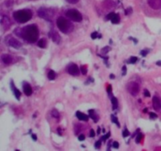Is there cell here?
Returning <instances> with one entry per match:
<instances>
[{
	"mask_svg": "<svg viewBox=\"0 0 161 151\" xmlns=\"http://www.w3.org/2000/svg\"><path fill=\"white\" fill-rule=\"evenodd\" d=\"M39 32L36 25H29L22 28V38L28 42H36L38 40Z\"/></svg>",
	"mask_w": 161,
	"mask_h": 151,
	"instance_id": "cell-1",
	"label": "cell"
},
{
	"mask_svg": "<svg viewBox=\"0 0 161 151\" xmlns=\"http://www.w3.org/2000/svg\"><path fill=\"white\" fill-rule=\"evenodd\" d=\"M13 17L16 21L18 23L24 24L28 22L32 17V11L28 9H20L15 11L13 14Z\"/></svg>",
	"mask_w": 161,
	"mask_h": 151,
	"instance_id": "cell-2",
	"label": "cell"
},
{
	"mask_svg": "<svg viewBox=\"0 0 161 151\" xmlns=\"http://www.w3.org/2000/svg\"><path fill=\"white\" fill-rule=\"evenodd\" d=\"M57 26L61 31L64 34L71 33L74 29V25L71 21L64 17H59L57 19Z\"/></svg>",
	"mask_w": 161,
	"mask_h": 151,
	"instance_id": "cell-3",
	"label": "cell"
},
{
	"mask_svg": "<svg viewBox=\"0 0 161 151\" xmlns=\"http://www.w3.org/2000/svg\"><path fill=\"white\" fill-rule=\"evenodd\" d=\"M38 15L39 17L43 18L47 20H52L54 16V11L52 9L42 7L38 10Z\"/></svg>",
	"mask_w": 161,
	"mask_h": 151,
	"instance_id": "cell-4",
	"label": "cell"
},
{
	"mask_svg": "<svg viewBox=\"0 0 161 151\" xmlns=\"http://www.w3.org/2000/svg\"><path fill=\"white\" fill-rule=\"evenodd\" d=\"M65 15L68 19L76 21V22H80L83 20V17L80 12L79 10L75 9H71L67 10Z\"/></svg>",
	"mask_w": 161,
	"mask_h": 151,
	"instance_id": "cell-5",
	"label": "cell"
},
{
	"mask_svg": "<svg viewBox=\"0 0 161 151\" xmlns=\"http://www.w3.org/2000/svg\"><path fill=\"white\" fill-rule=\"evenodd\" d=\"M126 88L129 93L133 96H136L140 91V86L136 82H130L127 84Z\"/></svg>",
	"mask_w": 161,
	"mask_h": 151,
	"instance_id": "cell-6",
	"label": "cell"
},
{
	"mask_svg": "<svg viewBox=\"0 0 161 151\" xmlns=\"http://www.w3.org/2000/svg\"><path fill=\"white\" fill-rule=\"evenodd\" d=\"M6 42L9 46L12 47L15 49H19V48H20L21 47H22V44H21L20 41H18L17 39H15L14 37H11L10 36H7V38L6 39Z\"/></svg>",
	"mask_w": 161,
	"mask_h": 151,
	"instance_id": "cell-7",
	"label": "cell"
},
{
	"mask_svg": "<svg viewBox=\"0 0 161 151\" xmlns=\"http://www.w3.org/2000/svg\"><path fill=\"white\" fill-rule=\"evenodd\" d=\"M67 72L72 76H78L79 73V67L77 66V64L72 63L68 66Z\"/></svg>",
	"mask_w": 161,
	"mask_h": 151,
	"instance_id": "cell-8",
	"label": "cell"
},
{
	"mask_svg": "<svg viewBox=\"0 0 161 151\" xmlns=\"http://www.w3.org/2000/svg\"><path fill=\"white\" fill-rule=\"evenodd\" d=\"M1 25L4 30H8L11 26V20L10 19L5 15H2L1 17Z\"/></svg>",
	"mask_w": 161,
	"mask_h": 151,
	"instance_id": "cell-9",
	"label": "cell"
},
{
	"mask_svg": "<svg viewBox=\"0 0 161 151\" xmlns=\"http://www.w3.org/2000/svg\"><path fill=\"white\" fill-rule=\"evenodd\" d=\"M49 37L51 38V39L55 42V44H60V42H61V36L60 35L58 34V32H57L55 30H50V32H49V34H48Z\"/></svg>",
	"mask_w": 161,
	"mask_h": 151,
	"instance_id": "cell-10",
	"label": "cell"
},
{
	"mask_svg": "<svg viewBox=\"0 0 161 151\" xmlns=\"http://www.w3.org/2000/svg\"><path fill=\"white\" fill-rule=\"evenodd\" d=\"M148 4L153 9H161V0H148Z\"/></svg>",
	"mask_w": 161,
	"mask_h": 151,
	"instance_id": "cell-11",
	"label": "cell"
},
{
	"mask_svg": "<svg viewBox=\"0 0 161 151\" xmlns=\"http://www.w3.org/2000/svg\"><path fill=\"white\" fill-rule=\"evenodd\" d=\"M153 109L156 111H159L161 110V102H160V99L156 96H154L153 98Z\"/></svg>",
	"mask_w": 161,
	"mask_h": 151,
	"instance_id": "cell-12",
	"label": "cell"
},
{
	"mask_svg": "<svg viewBox=\"0 0 161 151\" xmlns=\"http://www.w3.org/2000/svg\"><path fill=\"white\" fill-rule=\"evenodd\" d=\"M1 60L5 64L8 66V64H10L13 62V57L9 55H7V53H4L1 57Z\"/></svg>",
	"mask_w": 161,
	"mask_h": 151,
	"instance_id": "cell-13",
	"label": "cell"
},
{
	"mask_svg": "<svg viewBox=\"0 0 161 151\" xmlns=\"http://www.w3.org/2000/svg\"><path fill=\"white\" fill-rule=\"evenodd\" d=\"M23 91H24V93L27 95V96H30L31 94H32V88H31V86L27 83V82H25L24 84H23Z\"/></svg>",
	"mask_w": 161,
	"mask_h": 151,
	"instance_id": "cell-14",
	"label": "cell"
},
{
	"mask_svg": "<svg viewBox=\"0 0 161 151\" xmlns=\"http://www.w3.org/2000/svg\"><path fill=\"white\" fill-rule=\"evenodd\" d=\"M76 115V117L79 121H87L89 120V117H90L89 116L86 115L85 113H83L79 111H77Z\"/></svg>",
	"mask_w": 161,
	"mask_h": 151,
	"instance_id": "cell-15",
	"label": "cell"
},
{
	"mask_svg": "<svg viewBox=\"0 0 161 151\" xmlns=\"http://www.w3.org/2000/svg\"><path fill=\"white\" fill-rule=\"evenodd\" d=\"M89 116L91 118V119L95 122V123H97L98 121V119H99V116H98V115L96 113V112L94 111V110H89Z\"/></svg>",
	"mask_w": 161,
	"mask_h": 151,
	"instance_id": "cell-16",
	"label": "cell"
},
{
	"mask_svg": "<svg viewBox=\"0 0 161 151\" xmlns=\"http://www.w3.org/2000/svg\"><path fill=\"white\" fill-rule=\"evenodd\" d=\"M11 88H12V91H13V92H14V96H15V98L17 99V100H19L20 99V91L15 87V85H14V83H11Z\"/></svg>",
	"mask_w": 161,
	"mask_h": 151,
	"instance_id": "cell-17",
	"label": "cell"
},
{
	"mask_svg": "<svg viewBox=\"0 0 161 151\" xmlns=\"http://www.w3.org/2000/svg\"><path fill=\"white\" fill-rule=\"evenodd\" d=\"M37 45L40 48H46L47 47V41L44 39H41L38 41Z\"/></svg>",
	"mask_w": 161,
	"mask_h": 151,
	"instance_id": "cell-18",
	"label": "cell"
},
{
	"mask_svg": "<svg viewBox=\"0 0 161 151\" xmlns=\"http://www.w3.org/2000/svg\"><path fill=\"white\" fill-rule=\"evenodd\" d=\"M47 77H48V79L50 80H55L56 77H57V74L56 72L53 71V70H50L49 72H48V75H47Z\"/></svg>",
	"mask_w": 161,
	"mask_h": 151,
	"instance_id": "cell-19",
	"label": "cell"
},
{
	"mask_svg": "<svg viewBox=\"0 0 161 151\" xmlns=\"http://www.w3.org/2000/svg\"><path fill=\"white\" fill-rule=\"evenodd\" d=\"M112 110H116L118 108V100L116 97L112 98Z\"/></svg>",
	"mask_w": 161,
	"mask_h": 151,
	"instance_id": "cell-20",
	"label": "cell"
},
{
	"mask_svg": "<svg viewBox=\"0 0 161 151\" xmlns=\"http://www.w3.org/2000/svg\"><path fill=\"white\" fill-rule=\"evenodd\" d=\"M14 34L20 37V38H22V28H17L15 30H14Z\"/></svg>",
	"mask_w": 161,
	"mask_h": 151,
	"instance_id": "cell-21",
	"label": "cell"
},
{
	"mask_svg": "<svg viewBox=\"0 0 161 151\" xmlns=\"http://www.w3.org/2000/svg\"><path fill=\"white\" fill-rule=\"evenodd\" d=\"M111 21H112V24H118L120 22V17L119 15H118L117 14H116L114 15V17L111 19Z\"/></svg>",
	"mask_w": 161,
	"mask_h": 151,
	"instance_id": "cell-22",
	"label": "cell"
},
{
	"mask_svg": "<svg viewBox=\"0 0 161 151\" xmlns=\"http://www.w3.org/2000/svg\"><path fill=\"white\" fill-rule=\"evenodd\" d=\"M111 118H112V123H114V124H116L118 127H120V122H119V121H118V118L116 117V116H115L114 115H112L111 116Z\"/></svg>",
	"mask_w": 161,
	"mask_h": 151,
	"instance_id": "cell-23",
	"label": "cell"
},
{
	"mask_svg": "<svg viewBox=\"0 0 161 151\" xmlns=\"http://www.w3.org/2000/svg\"><path fill=\"white\" fill-rule=\"evenodd\" d=\"M143 138V135L142 133H138V135H137L136 138H135V142L136 143H140L141 141H142V139Z\"/></svg>",
	"mask_w": 161,
	"mask_h": 151,
	"instance_id": "cell-24",
	"label": "cell"
},
{
	"mask_svg": "<svg viewBox=\"0 0 161 151\" xmlns=\"http://www.w3.org/2000/svg\"><path fill=\"white\" fill-rule=\"evenodd\" d=\"M51 115H52L53 117H54V118H56V119H59V113H58L57 110H53L52 112H51Z\"/></svg>",
	"mask_w": 161,
	"mask_h": 151,
	"instance_id": "cell-25",
	"label": "cell"
},
{
	"mask_svg": "<svg viewBox=\"0 0 161 151\" xmlns=\"http://www.w3.org/2000/svg\"><path fill=\"white\" fill-rule=\"evenodd\" d=\"M80 69H81L82 74H83V75H86V74H87V67H86V66H82L81 68H80Z\"/></svg>",
	"mask_w": 161,
	"mask_h": 151,
	"instance_id": "cell-26",
	"label": "cell"
},
{
	"mask_svg": "<svg viewBox=\"0 0 161 151\" xmlns=\"http://www.w3.org/2000/svg\"><path fill=\"white\" fill-rule=\"evenodd\" d=\"M110 50H111V48H110L109 47H104V48L101 50V53H104V55H105V53H108Z\"/></svg>",
	"mask_w": 161,
	"mask_h": 151,
	"instance_id": "cell-27",
	"label": "cell"
},
{
	"mask_svg": "<svg viewBox=\"0 0 161 151\" xmlns=\"http://www.w3.org/2000/svg\"><path fill=\"white\" fill-rule=\"evenodd\" d=\"M137 61V58L133 56V57H131L130 58V60H129V62H130V64H134V63H136Z\"/></svg>",
	"mask_w": 161,
	"mask_h": 151,
	"instance_id": "cell-28",
	"label": "cell"
},
{
	"mask_svg": "<svg viewBox=\"0 0 161 151\" xmlns=\"http://www.w3.org/2000/svg\"><path fill=\"white\" fill-rule=\"evenodd\" d=\"M129 135H130V132H129V131L127 130L126 128H125L124 130H123V136L124 138H126V137H127Z\"/></svg>",
	"mask_w": 161,
	"mask_h": 151,
	"instance_id": "cell-29",
	"label": "cell"
},
{
	"mask_svg": "<svg viewBox=\"0 0 161 151\" xmlns=\"http://www.w3.org/2000/svg\"><path fill=\"white\" fill-rule=\"evenodd\" d=\"M116 14V13H114V12H112V13H109L108 15L106 16V19L107 20H111V19L114 17V15Z\"/></svg>",
	"mask_w": 161,
	"mask_h": 151,
	"instance_id": "cell-30",
	"label": "cell"
},
{
	"mask_svg": "<svg viewBox=\"0 0 161 151\" xmlns=\"http://www.w3.org/2000/svg\"><path fill=\"white\" fill-rule=\"evenodd\" d=\"M101 140H98V141H97V142L95 143L94 147H95L96 149H99V148L101 147Z\"/></svg>",
	"mask_w": 161,
	"mask_h": 151,
	"instance_id": "cell-31",
	"label": "cell"
},
{
	"mask_svg": "<svg viewBox=\"0 0 161 151\" xmlns=\"http://www.w3.org/2000/svg\"><path fill=\"white\" fill-rule=\"evenodd\" d=\"M148 52H149V50H142L141 51V55L142 56H143V57H145L147 55H148Z\"/></svg>",
	"mask_w": 161,
	"mask_h": 151,
	"instance_id": "cell-32",
	"label": "cell"
},
{
	"mask_svg": "<svg viewBox=\"0 0 161 151\" xmlns=\"http://www.w3.org/2000/svg\"><path fill=\"white\" fill-rule=\"evenodd\" d=\"M98 37V31H94L93 33H91V38L93 39H95L96 38Z\"/></svg>",
	"mask_w": 161,
	"mask_h": 151,
	"instance_id": "cell-33",
	"label": "cell"
},
{
	"mask_svg": "<svg viewBox=\"0 0 161 151\" xmlns=\"http://www.w3.org/2000/svg\"><path fill=\"white\" fill-rule=\"evenodd\" d=\"M112 146L114 148V149H118V148H119V146H120V144H119V143H118V142H113L112 143Z\"/></svg>",
	"mask_w": 161,
	"mask_h": 151,
	"instance_id": "cell-34",
	"label": "cell"
},
{
	"mask_svg": "<svg viewBox=\"0 0 161 151\" xmlns=\"http://www.w3.org/2000/svg\"><path fill=\"white\" fill-rule=\"evenodd\" d=\"M149 116L151 119H156V118H157V115L155 113H149Z\"/></svg>",
	"mask_w": 161,
	"mask_h": 151,
	"instance_id": "cell-35",
	"label": "cell"
},
{
	"mask_svg": "<svg viewBox=\"0 0 161 151\" xmlns=\"http://www.w3.org/2000/svg\"><path fill=\"white\" fill-rule=\"evenodd\" d=\"M132 13V9L131 7H129L128 9H126L125 10V15H128V14H130Z\"/></svg>",
	"mask_w": 161,
	"mask_h": 151,
	"instance_id": "cell-36",
	"label": "cell"
},
{
	"mask_svg": "<svg viewBox=\"0 0 161 151\" xmlns=\"http://www.w3.org/2000/svg\"><path fill=\"white\" fill-rule=\"evenodd\" d=\"M66 1L71 4H76L79 2V0H66Z\"/></svg>",
	"mask_w": 161,
	"mask_h": 151,
	"instance_id": "cell-37",
	"label": "cell"
},
{
	"mask_svg": "<svg viewBox=\"0 0 161 151\" xmlns=\"http://www.w3.org/2000/svg\"><path fill=\"white\" fill-rule=\"evenodd\" d=\"M144 96H145V97H150V93H149V91L147 89H145L144 90Z\"/></svg>",
	"mask_w": 161,
	"mask_h": 151,
	"instance_id": "cell-38",
	"label": "cell"
},
{
	"mask_svg": "<svg viewBox=\"0 0 161 151\" xmlns=\"http://www.w3.org/2000/svg\"><path fill=\"white\" fill-rule=\"evenodd\" d=\"M109 137H110V133L109 132L107 135H105V136H103V137H102V140H103V141H105V140H106V139H108Z\"/></svg>",
	"mask_w": 161,
	"mask_h": 151,
	"instance_id": "cell-39",
	"label": "cell"
},
{
	"mask_svg": "<svg viewBox=\"0 0 161 151\" xmlns=\"http://www.w3.org/2000/svg\"><path fill=\"white\" fill-rule=\"evenodd\" d=\"M95 132H94V130H93V129H91L90 130V137H91V138H94V136H95V133H94Z\"/></svg>",
	"mask_w": 161,
	"mask_h": 151,
	"instance_id": "cell-40",
	"label": "cell"
},
{
	"mask_svg": "<svg viewBox=\"0 0 161 151\" xmlns=\"http://www.w3.org/2000/svg\"><path fill=\"white\" fill-rule=\"evenodd\" d=\"M85 139V135H80L79 136V141H83V140Z\"/></svg>",
	"mask_w": 161,
	"mask_h": 151,
	"instance_id": "cell-41",
	"label": "cell"
},
{
	"mask_svg": "<svg viewBox=\"0 0 161 151\" xmlns=\"http://www.w3.org/2000/svg\"><path fill=\"white\" fill-rule=\"evenodd\" d=\"M107 91L109 92V94H111V91H112V86L111 85L108 86V88H107Z\"/></svg>",
	"mask_w": 161,
	"mask_h": 151,
	"instance_id": "cell-42",
	"label": "cell"
},
{
	"mask_svg": "<svg viewBox=\"0 0 161 151\" xmlns=\"http://www.w3.org/2000/svg\"><path fill=\"white\" fill-rule=\"evenodd\" d=\"M122 70H123V76H125L126 73V66H123Z\"/></svg>",
	"mask_w": 161,
	"mask_h": 151,
	"instance_id": "cell-43",
	"label": "cell"
},
{
	"mask_svg": "<svg viewBox=\"0 0 161 151\" xmlns=\"http://www.w3.org/2000/svg\"><path fill=\"white\" fill-rule=\"evenodd\" d=\"M31 138H33V140H35V141L37 139V136H36V135H35V134H32V135H31Z\"/></svg>",
	"mask_w": 161,
	"mask_h": 151,
	"instance_id": "cell-44",
	"label": "cell"
},
{
	"mask_svg": "<svg viewBox=\"0 0 161 151\" xmlns=\"http://www.w3.org/2000/svg\"><path fill=\"white\" fill-rule=\"evenodd\" d=\"M156 66H161V61H156Z\"/></svg>",
	"mask_w": 161,
	"mask_h": 151,
	"instance_id": "cell-45",
	"label": "cell"
},
{
	"mask_svg": "<svg viewBox=\"0 0 161 151\" xmlns=\"http://www.w3.org/2000/svg\"><path fill=\"white\" fill-rule=\"evenodd\" d=\"M109 77H110V79H112H112H115V76H114L113 74H111Z\"/></svg>",
	"mask_w": 161,
	"mask_h": 151,
	"instance_id": "cell-46",
	"label": "cell"
},
{
	"mask_svg": "<svg viewBox=\"0 0 161 151\" xmlns=\"http://www.w3.org/2000/svg\"><path fill=\"white\" fill-rule=\"evenodd\" d=\"M101 133V128H100V127H98V135H99Z\"/></svg>",
	"mask_w": 161,
	"mask_h": 151,
	"instance_id": "cell-47",
	"label": "cell"
},
{
	"mask_svg": "<svg viewBox=\"0 0 161 151\" xmlns=\"http://www.w3.org/2000/svg\"><path fill=\"white\" fill-rule=\"evenodd\" d=\"M143 112H144V113H146V112H147V109H145V110H143Z\"/></svg>",
	"mask_w": 161,
	"mask_h": 151,
	"instance_id": "cell-48",
	"label": "cell"
}]
</instances>
